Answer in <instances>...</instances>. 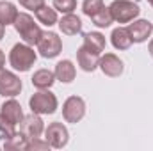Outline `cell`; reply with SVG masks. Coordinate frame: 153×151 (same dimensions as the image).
<instances>
[{"instance_id": "obj_10", "label": "cell", "mask_w": 153, "mask_h": 151, "mask_svg": "<svg viewBox=\"0 0 153 151\" xmlns=\"http://www.w3.org/2000/svg\"><path fill=\"white\" fill-rule=\"evenodd\" d=\"M98 68L103 71V75L111 76V78H116V76H119L123 73L125 64H123V61H121L116 53H105L103 57H100Z\"/></svg>"}, {"instance_id": "obj_6", "label": "cell", "mask_w": 153, "mask_h": 151, "mask_svg": "<svg viewBox=\"0 0 153 151\" xmlns=\"http://www.w3.org/2000/svg\"><path fill=\"white\" fill-rule=\"evenodd\" d=\"M45 139L48 141L50 148L62 150L70 141V133H68V128L62 123L55 121V123H50L48 128H45Z\"/></svg>"}, {"instance_id": "obj_3", "label": "cell", "mask_w": 153, "mask_h": 151, "mask_svg": "<svg viewBox=\"0 0 153 151\" xmlns=\"http://www.w3.org/2000/svg\"><path fill=\"white\" fill-rule=\"evenodd\" d=\"M57 96L53 93H50L48 89H39L38 93H34L29 100V107L34 114L39 115H48V114H53L57 110Z\"/></svg>"}, {"instance_id": "obj_14", "label": "cell", "mask_w": 153, "mask_h": 151, "mask_svg": "<svg viewBox=\"0 0 153 151\" xmlns=\"http://www.w3.org/2000/svg\"><path fill=\"white\" fill-rule=\"evenodd\" d=\"M0 112L4 114L11 123H14V124H20V123H22V119H23L22 105H20L14 98H11V100L4 101V103H2V107H0Z\"/></svg>"}, {"instance_id": "obj_8", "label": "cell", "mask_w": 153, "mask_h": 151, "mask_svg": "<svg viewBox=\"0 0 153 151\" xmlns=\"http://www.w3.org/2000/svg\"><path fill=\"white\" fill-rule=\"evenodd\" d=\"M20 91H22V80L13 71L0 68V94L7 98H14L20 94Z\"/></svg>"}, {"instance_id": "obj_12", "label": "cell", "mask_w": 153, "mask_h": 151, "mask_svg": "<svg viewBox=\"0 0 153 151\" xmlns=\"http://www.w3.org/2000/svg\"><path fill=\"white\" fill-rule=\"evenodd\" d=\"M76 62H78V66H80L84 71L91 73V71H94V70L98 68V64H100V53H94V52L87 50V48L82 44V46L76 50Z\"/></svg>"}, {"instance_id": "obj_4", "label": "cell", "mask_w": 153, "mask_h": 151, "mask_svg": "<svg viewBox=\"0 0 153 151\" xmlns=\"http://www.w3.org/2000/svg\"><path fill=\"white\" fill-rule=\"evenodd\" d=\"M109 9H111V14H112L114 21H117V23H130L141 13L139 5L132 0H114L109 5Z\"/></svg>"}, {"instance_id": "obj_22", "label": "cell", "mask_w": 153, "mask_h": 151, "mask_svg": "<svg viewBox=\"0 0 153 151\" xmlns=\"http://www.w3.org/2000/svg\"><path fill=\"white\" fill-rule=\"evenodd\" d=\"M27 137L20 132V133H13L11 137L5 139V144L4 148L5 150H27Z\"/></svg>"}, {"instance_id": "obj_5", "label": "cell", "mask_w": 153, "mask_h": 151, "mask_svg": "<svg viewBox=\"0 0 153 151\" xmlns=\"http://www.w3.org/2000/svg\"><path fill=\"white\" fill-rule=\"evenodd\" d=\"M36 46H38V52H39L41 57H45V59H53V57H57V55L61 53V50H62V41H61V38H59L55 32H43Z\"/></svg>"}, {"instance_id": "obj_11", "label": "cell", "mask_w": 153, "mask_h": 151, "mask_svg": "<svg viewBox=\"0 0 153 151\" xmlns=\"http://www.w3.org/2000/svg\"><path fill=\"white\" fill-rule=\"evenodd\" d=\"M126 29H128L134 43H144L153 32V25L148 20H134Z\"/></svg>"}, {"instance_id": "obj_23", "label": "cell", "mask_w": 153, "mask_h": 151, "mask_svg": "<svg viewBox=\"0 0 153 151\" xmlns=\"http://www.w3.org/2000/svg\"><path fill=\"white\" fill-rule=\"evenodd\" d=\"M105 4H103V0H84V4H82V11H84V14L85 16H93V14H96L102 7H103Z\"/></svg>"}, {"instance_id": "obj_17", "label": "cell", "mask_w": 153, "mask_h": 151, "mask_svg": "<svg viewBox=\"0 0 153 151\" xmlns=\"http://www.w3.org/2000/svg\"><path fill=\"white\" fill-rule=\"evenodd\" d=\"M30 80H32V85L36 89H50L57 78H55V73L50 70H38Z\"/></svg>"}, {"instance_id": "obj_28", "label": "cell", "mask_w": 153, "mask_h": 151, "mask_svg": "<svg viewBox=\"0 0 153 151\" xmlns=\"http://www.w3.org/2000/svg\"><path fill=\"white\" fill-rule=\"evenodd\" d=\"M4 64H5V55H4V52L0 50V68H4Z\"/></svg>"}, {"instance_id": "obj_27", "label": "cell", "mask_w": 153, "mask_h": 151, "mask_svg": "<svg viewBox=\"0 0 153 151\" xmlns=\"http://www.w3.org/2000/svg\"><path fill=\"white\" fill-rule=\"evenodd\" d=\"M20 5L29 11H36L41 5H45V0H20Z\"/></svg>"}, {"instance_id": "obj_29", "label": "cell", "mask_w": 153, "mask_h": 151, "mask_svg": "<svg viewBox=\"0 0 153 151\" xmlns=\"http://www.w3.org/2000/svg\"><path fill=\"white\" fill-rule=\"evenodd\" d=\"M4 32H5V25L0 23V41H2V38H4Z\"/></svg>"}, {"instance_id": "obj_20", "label": "cell", "mask_w": 153, "mask_h": 151, "mask_svg": "<svg viewBox=\"0 0 153 151\" xmlns=\"http://www.w3.org/2000/svg\"><path fill=\"white\" fill-rule=\"evenodd\" d=\"M34 14H36V18H38L39 23H43V25H46V27H52V25H55V23L59 21V20H57V11H55L53 7H48L46 4L41 5L39 9H36Z\"/></svg>"}, {"instance_id": "obj_26", "label": "cell", "mask_w": 153, "mask_h": 151, "mask_svg": "<svg viewBox=\"0 0 153 151\" xmlns=\"http://www.w3.org/2000/svg\"><path fill=\"white\" fill-rule=\"evenodd\" d=\"M50 148V144H48V141L45 139V141H41L39 137H30L29 141H27V150L29 151H38V150H41V151H45V150H48Z\"/></svg>"}, {"instance_id": "obj_9", "label": "cell", "mask_w": 153, "mask_h": 151, "mask_svg": "<svg viewBox=\"0 0 153 151\" xmlns=\"http://www.w3.org/2000/svg\"><path fill=\"white\" fill-rule=\"evenodd\" d=\"M20 132L30 139V137H39L43 132H45V123L41 119L39 114H29V115H23L22 123H20Z\"/></svg>"}, {"instance_id": "obj_31", "label": "cell", "mask_w": 153, "mask_h": 151, "mask_svg": "<svg viewBox=\"0 0 153 151\" xmlns=\"http://www.w3.org/2000/svg\"><path fill=\"white\" fill-rule=\"evenodd\" d=\"M148 4H150V5L153 7V0H148Z\"/></svg>"}, {"instance_id": "obj_2", "label": "cell", "mask_w": 153, "mask_h": 151, "mask_svg": "<svg viewBox=\"0 0 153 151\" xmlns=\"http://www.w3.org/2000/svg\"><path fill=\"white\" fill-rule=\"evenodd\" d=\"M14 29H16V32L20 34V38L23 39V43H27V44H38L39 38H41V34H43V30L39 29L38 23H34V18L30 16V14H27V13H18V16H16V20H14Z\"/></svg>"}, {"instance_id": "obj_15", "label": "cell", "mask_w": 153, "mask_h": 151, "mask_svg": "<svg viewBox=\"0 0 153 151\" xmlns=\"http://www.w3.org/2000/svg\"><path fill=\"white\" fill-rule=\"evenodd\" d=\"M53 73H55V78H57L59 82H62V84H70V82L75 80L76 70H75V66H73L71 61L64 59V61H59V62L55 64V71H53Z\"/></svg>"}, {"instance_id": "obj_25", "label": "cell", "mask_w": 153, "mask_h": 151, "mask_svg": "<svg viewBox=\"0 0 153 151\" xmlns=\"http://www.w3.org/2000/svg\"><path fill=\"white\" fill-rule=\"evenodd\" d=\"M14 128H16V124H14V123H11L4 114L0 112V133L7 139V137H11L13 133H16V130H14Z\"/></svg>"}, {"instance_id": "obj_13", "label": "cell", "mask_w": 153, "mask_h": 151, "mask_svg": "<svg viewBox=\"0 0 153 151\" xmlns=\"http://www.w3.org/2000/svg\"><path fill=\"white\" fill-rule=\"evenodd\" d=\"M57 25H59L61 32L66 34V36H76V34L82 30V21H80V18H78L76 14H73V13L64 14V16L57 21Z\"/></svg>"}, {"instance_id": "obj_16", "label": "cell", "mask_w": 153, "mask_h": 151, "mask_svg": "<svg viewBox=\"0 0 153 151\" xmlns=\"http://www.w3.org/2000/svg\"><path fill=\"white\" fill-rule=\"evenodd\" d=\"M111 43L116 50H128L132 46V38H130V32L128 29H123V27H117L112 30L111 34Z\"/></svg>"}, {"instance_id": "obj_18", "label": "cell", "mask_w": 153, "mask_h": 151, "mask_svg": "<svg viewBox=\"0 0 153 151\" xmlns=\"http://www.w3.org/2000/svg\"><path fill=\"white\" fill-rule=\"evenodd\" d=\"M105 36L100 32H87L84 34V46L94 53H102L105 50Z\"/></svg>"}, {"instance_id": "obj_19", "label": "cell", "mask_w": 153, "mask_h": 151, "mask_svg": "<svg viewBox=\"0 0 153 151\" xmlns=\"http://www.w3.org/2000/svg\"><path fill=\"white\" fill-rule=\"evenodd\" d=\"M16 16H18L16 5H14L13 2L2 0V2H0V23L5 25V27H7V25H13L14 20H16Z\"/></svg>"}, {"instance_id": "obj_30", "label": "cell", "mask_w": 153, "mask_h": 151, "mask_svg": "<svg viewBox=\"0 0 153 151\" xmlns=\"http://www.w3.org/2000/svg\"><path fill=\"white\" fill-rule=\"evenodd\" d=\"M148 52H150V55L153 57V39L150 41V44H148Z\"/></svg>"}, {"instance_id": "obj_21", "label": "cell", "mask_w": 153, "mask_h": 151, "mask_svg": "<svg viewBox=\"0 0 153 151\" xmlns=\"http://www.w3.org/2000/svg\"><path fill=\"white\" fill-rule=\"evenodd\" d=\"M91 20H93V23H94L96 27H100V29H107V27H111L112 21H114V18H112V14H111V9L105 7V5H103L96 14H93Z\"/></svg>"}, {"instance_id": "obj_1", "label": "cell", "mask_w": 153, "mask_h": 151, "mask_svg": "<svg viewBox=\"0 0 153 151\" xmlns=\"http://www.w3.org/2000/svg\"><path fill=\"white\" fill-rule=\"evenodd\" d=\"M36 62V52L30 44L27 43H18L11 48L9 52V64L13 66V70L16 71H29Z\"/></svg>"}, {"instance_id": "obj_7", "label": "cell", "mask_w": 153, "mask_h": 151, "mask_svg": "<svg viewBox=\"0 0 153 151\" xmlns=\"http://www.w3.org/2000/svg\"><path fill=\"white\" fill-rule=\"evenodd\" d=\"M85 115V101L80 96H70L62 103V117L66 123H78Z\"/></svg>"}, {"instance_id": "obj_24", "label": "cell", "mask_w": 153, "mask_h": 151, "mask_svg": "<svg viewBox=\"0 0 153 151\" xmlns=\"http://www.w3.org/2000/svg\"><path fill=\"white\" fill-rule=\"evenodd\" d=\"M53 9L62 14H70L76 9V0H53Z\"/></svg>"}]
</instances>
